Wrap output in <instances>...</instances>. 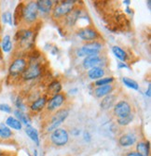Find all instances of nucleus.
<instances>
[{
	"instance_id": "nucleus-1",
	"label": "nucleus",
	"mask_w": 151,
	"mask_h": 156,
	"mask_svg": "<svg viewBox=\"0 0 151 156\" xmlns=\"http://www.w3.org/2000/svg\"><path fill=\"white\" fill-rule=\"evenodd\" d=\"M15 41L22 50L32 49L35 45V32L32 29H21L16 33Z\"/></svg>"
},
{
	"instance_id": "nucleus-2",
	"label": "nucleus",
	"mask_w": 151,
	"mask_h": 156,
	"mask_svg": "<svg viewBox=\"0 0 151 156\" xmlns=\"http://www.w3.org/2000/svg\"><path fill=\"white\" fill-rule=\"evenodd\" d=\"M53 9L51 10V17L55 20L62 19L67 16L70 12H72L77 6V2L72 0H65V1H57L55 2Z\"/></svg>"
},
{
	"instance_id": "nucleus-3",
	"label": "nucleus",
	"mask_w": 151,
	"mask_h": 156,
	"mask_svg": "<svg viewBox=\"0 0 151 156\" xmlns=\"http://www.w3.org/2000/svg\"><path fill=\"white\" fill-rule=\"evenodd\" d=\"M39 9H37L36 1H29L26 4L23 5L22 11V22L25 24L32 25L34 24L37 18H39Z\"/></svg>"
},
{
	"instance_id": "nucleus-4",
	"label": "nucleus",
	"mask_w": 151,
	"mask_h": 156,
	"mask_svg": "<svg viewBox=\"0 0 151 156\" xmlns=\"http://www.w3.org/2000/svg\"><path fill=\"white\" fill-rule=\"evenodd\" d=\"M43 67L41 62L37 61V58H35L28 62V65L22 74V78L24 81H32L36 79L37 77H39L42 74Z\"/></svg>"
},
{
	"instance_id": "nucleus-5",
	"label": "nucleus",
	"mask_w": 151,
	"mask_h": 156,
	"mask_svg": "<svg viewBox=\"0 0 151 156\" xmlns=\"http://www.w3.org/2000/svg\"><path fill=\"white\" fill-rule=\"evenodd\" d=\"M69 110L67 108H62L59 109L56 112H54V113L52 114L50 121L48 124V126L46 128L47 132H52L55 129H57L60 127V126L67 119V117L69 115Z\"/></svg>"
},
{
	"instance_id": "nucleus-6",
	"label": "nucleus",
	"mask_w": 151,
	"mask_h": 156,
	"mask_svg": "<svg viewBox=\"0 0 151 156\" xmlns=\"http://www.w3.org/2000/svg\"><path fill=\"white\" fill-rule=\"evenodd\" d=\"M103 49V45L99 41L87 42L76 51L78 57H88L91 55H98Z\"/></svg>"
},
{
	"instance_id": "nucleus-7",
	"label": "nucleus",
	"mask_w": 151,
	"mask_h": 156,
	"mask_svg": "<svg viewBox=\"0 0 151 156\" xmlns=\"http://www.w3.org/2000/svg\"><path fill=\"white\" fill-rule=\"evenodd\" d=\"M27 65H28V62L25 58L23 57L15 58L9 66V70H8L9 76L10 77H18L20 75L22 76Z\"/></svg>"
},
{
	"instance_id": "nucleus-8",
	"label": "nucleus",
	"mask_w": 151,
	"mask_h": 156,
	"mask_svg": "<svg viewBox=\"0 0 151 156\" xmlns=\"http://www.w3.org/2000/svg\"><path fill=\"white\" fill-rule=\"evenodd\" d=\"M50 140L55 146L63 147L66 145L69 140V134L66 129L59 127L51 132Z\"/></svg>"
},
{
	"instance_id": "nucleus-9",
	"label": "nucleus",
	"mask_w": 151,
	"mask_h": 156,
	"mask_svg": "<svg viewBox=\"0 0 151 156\" xmlns=\"http://www.w3.org/2000/svg\"><path fill=\"white\" fill-rule=\"evenodd\" d=\"M78 36L83 41L86 42H92V41H97L100 38V34L96 29L92 27H83L78 31Z\"/></svg>"
},
{
	"instance_id": "nucleus-10",
	"label": "nucleus",
	"mask_w": 151,
	"mask_h": 156,
	"mask_svg": "<svg viewBox=\"0 0 151 156\" xmlns=\"http://www.w3.org/2000/svg\"><path fill=\"white\" fill-rule=\"evenodd\" d=\"M66 98L63 93H59L57 95H55L50 99H48L47 104H46V109L48 112H54L57 110L60 109V107H62L64 105V103L65 102Z\"/></svg>"
},
{
	"instance_id": "nucleus-11",
	"label": "nucleus",
	"mask_w": 151,
	"mask_h": 156,
	"mask_svg": "<svg viewBox=\"0 0 151 156\" xmlns=\"http://www.w3.org/2000/svg\"><path fill=\"white\" fill-rule=\"evenodd\" d=\"M113 113H114L117 118L127 116L130 113H131V106L127 101H120L113 107Z\"/></svg>"
},
{
	"instance_id": "nucleus-12",
	"label": "nucleus",
	"mask_w": 151,
	"mask_h": 156,
	"mask_svg": "<svg viewBox=\"0 0 151 156\" xmlns=\"http://www.w3.org/2000/svg\"><path fill=\"white\" fill-rule=\"evenodd\" d=\"M103 63V58L100 54L98 55H91L85 57L82 62V66L84 69L89 70L93 67H101Z\"/></svg>"
},
{
	"instance_id": "nucleus-13",
	"label": "nucleus",
	"mask_w": 151,
	"mask_h": 156,
	"mask_svg": "<svg viewBox=\"0 0 151 156\" xmlns=\"http://www.w3.org/2000/svg\"><path fill=\"white\" fill-rule=\"evenodd\" d=\"M117 99L118 97L114 94H109L105 97L103 98V100L100 103V106H101V109L104 110V111H107V110H110L111 108L114 107V105L117 103Z\"/></svg>"
},
{
	"instance_id": "nucleus-14",
	"label": "nucleus",
	"mask_w": 151,
	"mask_h": 156,
	"mask_svg": "<svg viewBox=\"0 0 151 156\" xmlns=\"http://www.w3.org/2000/svg\"><path fill=\"white\" fill-rule=\"evenodd\" d=\"M136 142V136L133 133H126L120 136L119 143L121 147H131Z\"/></svg>"
},
{
	"instance_id": "nucleus-15",
	"label": "nucleus",
	"mask_w": 151,
	"mask_h": 156,
	"mask_svg": "<svg viewBox=\"0 0 151 156\" xmlns=\"http://www.w3.org/2000/svg\"><path fill=\"white\" fill-rule=\"evenodd\" d=\"M47 101H48V98H47L46 96L37 98L36 100H35V101L31 103V105H30V110H31L33 112H39L42 111V110L46 107Z\"/></svg>"
},
{
	"instance_id": "nucleus-16",
	"label": "nucleus",
	"mask_w": 151,
	"mask_h": 156,
	"mask_svg": "<svg viewBox=\"0 0 151 156\" xmlns=\"http://www.w3.org/2000/svg\"><path fill=\"white\" fill-rule=\"evenodd\" d=\"M36 4L39 12L41 14L51 13V10L54 6V2L51 1V0H40V1H36Z\"/></svg>"
},
{
	"instance_id": "nucleus-17",
	"label": "nucleus",
	"mask_w": 151,
	"mask_h": 156,
	"mask_svg": "<svg viewBox=\"0 0 151 156\" xmlns=\"http://www.w3.org/2000/svg\"><path fill=\"white\" fill-rule=\"evenodd\" d=\"M105 74V70L102 67H93L88 70L87 75L90 80H99L101 78H103Z\"/></svg>"
},
{
	"instance_id": "nucleus-18",
	"label": "nucleus",
	"mask_w": 151,
	"mask_h": 156,
	"mask_svg": "<svg viewBox=\"0 0 151 156\" xmlns=\"http://www.w3.org/2000/svg\"><path fill=\"white\" fill-rule=\"evenodd\" d=\"M13 113H14V117L16 119H18L22 123V125H25L26 126H32V120H31V117L29 116V114L25 113V112H23V111H20V110H14L13 111Z\"/></svg>"
},
{
	"instance_id": "nucleus-19",
	"label": "nucleus",
	"mask_w": 151,
	"mask_h": 156,
	"mask_svg": "<svg viewBox=\"0 0 151 156\" xmlns=\"http://www.w3.org/2000/svg\"><path fill=\"white\" fill-rule=\"evenodd\" d=\"M114 90V87L112 85H105V86H101V87H97L95 89H94V95L96 96V98H102L111 94Z\"/></svg>"
},
{
	"instance_id": "nucleus-20",
	"label": "nucleus",
	"mask_w": 151,
	"mask_h": 156,
	"mask_svg": "<svg viewBox=\"0 0 151 156\" xmlns=\"http://www.w3.org/2000/svg\"><path fill=\"white\" fill-rule=\"evenodd\" d=\"M61 91H62V84L58 80H53L52 82H50L47 88V94L50 96V98L61 93Z\"/></svg>"
},
{
	"instance_id": "nucleus-21",
	"label": "nucleus",
	"mask_w": 151,
	"mask_h": 156,
	"mask_svg": "<svg viewBox=\"0 0 151 156\" xmlns=\"http://www.w3.org/2000/svg\"><path fill=\"white\" fill-rule=\"evenodd\" d=\"M25 134L29 136V139L34 141L36 145H39V131H37L34 126H27L24 129Z\"/></svg>"
},
{
	"instance_id": "nucleus-22",
	"label": "nucleus",
	"mask_w": 151,
	"mask_h": 156,
	"mask_svg": "<svg viewBox=\"0 0 151 156\" xmlns=\"http://www.w3.org/2000/svg\"><path fill=\"white\" fill-rule=\"evenodd\" d=\"M111 50H112V53L114 54V56L121 62H125L127 61L128 55L122 48H120L119 46H113Z\"/></svg>"
},
{
	"instance_id": "nucleus-23",
	"label": "nucleus",
	"mask_w": 151,
	"mask_h": 156,
	"mask_svg": "<svg viewBox=\"0 0 151 156\" xmlns=\"http://www.w3.org/2000/svg\"><path fill=\"white\" fill-rule=\"evenodd\" d=\"M5 125L7 126H9L10 129L13 130H17V131H20L23 128V125L22 123L19 121L18 119H16L14 116H9L8 118L6 119Z\"/></svg>"
},
{
	"instance_id": "nucleus-24",
	"label": "nucleus",
	"mask_w": 151,
	"mask_h": 156,
	"mask_svg": "<svg viewBox=\"0 0 151 156\" xmlns=\"http://www.w3.org/2000/svg\"><path fill=\"white\" fill-rule=\"evenodd\" d=\"M12 40L11 37L9 34H6L1 40V49L5 53H9L12 50Z\"/></svg>"
},
{
	"instance_id": "nucleus-25",
	"label": "nucleus",
	"mask_w": 151,
	"mask_h": 156,
	"mask_svg": "<svg viewBox=\"0 0 151 156\" xmlns=\"http://www.w3.org/2000/svg\"><path fill=\"white\" fill-rule=\"evenodd\" d=\"M136 152L141 156H149V145L145 141H140L136 145Z\"/></svg>"
},
{
	"instance_id": "nucleus-26",
	"label": "nucleus",
	"mask_w": 151,
	"mask_h": 156,
	"mask_svg": "<svg viewBox=\"0 0 151 156\" xmlns=\"http://www.w3.org/2000/svg\"><path fill=\"white\" fill-rule=\"evenodd\" d=\"M11 136H12L11 129L9 126H7L4 123L0 124V138L4 140H8Z\"/></svg>"
},
{
	"instance_id": "nucleus-27",
	"label": "nucleus",
	"mask_w": 151,
	"mask_h": 156,
	"mask_svg": "<svg viewBox=\"0 0 151 156\" xmlns=\"http://www.w3.org/2000/svg\"><path fill=\"white\" fill-rule=\"evenodd\" d=\"M122 83L124 84V86H126L128 88H131V89H134V90H139V85L138 83L131 79V78H129V77H122Z\"/></svg>"
},
{
	"instance_id": "nucleus-28",
	"label": "nucleus",
	"mask_w": 151,
	"mask_h": 156,
	"mask_svg": "<svg viewBox=\"0 0 151 156\" xmlns=\"http://www.w3.org/2000/svg\"><path fill=\"white\" fill-rule=\"evenodd\" d=\"M134 117V115L133 112H131V113H130V114L127 115V116L120 117V118H117V123H118V125L120 126H126L130 125L131 122H133Z\"/></svg>"
},
{
	"instance_id": "nucleus-29",
	"label": "nucleus",
	"mask_w": 151,
	"mask_h": 156,
	"mask_svg": "<svg viewBox=\"0 0 151 156\" xmlns=\"http://www.w3.org/2000/svg\"><path fill=\"white\" fill-rule=\"evenodd\" d=\"M114 77L113 76H106V77H103L99 80H96L94 82V85L96 87H101V86H105V85H111L113 82H114Z\"/></svg>"
},
{
	"instance_id": "nucleus-30",
	"label": "nucleus",
	"mask_w": 151,
	"mask_h": 156,
	"mask_svg": "<svg viewBox=\"0 0 151 156\" xmlns=\"http://www.w3.org/2000/svg\"><path fill=\"white\" fill-rule=\"evenodd\" d=\"M2 22L5 24H9L10 26L13 25V17L9 11H6L2 14Z\"/></svg>"
},
{
	"instance_id": "nucleus-31",
	"label": "nucleus",
	"mask_w": 151,
	"mask_h": 156,
	"mask_svg": "<svg viewBox=\"0 0 151 156\" xmlns=\"http://www.w3.org/2000/svg\"><path fill=\"white\" fill-rule=\"evenodd\" d=\"M0 111L3 112H6V113H11L12 112L11 107L7 103H1V104H0Z\"/></svg>"
},
{
	"instance_id": "nucleus-32",
	"label": "nucleus",
	"mask_w": 151,
	"mask_h": 156,
	"mask_svg": "<svg viewBox=\"0 0 151 156\" xmlns=\"http://www.w3.org/2000/svg\"><path fill=\"white\" fill-rule=\"evenodd\" d=\"M118 68H119V69H129L130 67L127 65V63L120 62L118 63Z\"/></svg>"
},
{
	"instance_id": "nucleus-33",
	"label": "nucleus",
	"mask_w": 151,
	"mask_h": 156,
	"mask_svg": "<svg viewBox=\"0 0 151 156\" xmlns=\"http://www.w3.org/2000/svg\"><path fill=\"white\" fill-rule=\"evenodd\" d=\"M90 138H91V136H90V133H89L88 131L84 133V140H85L90 141Z\"/></svg>"
},
{
	"instance_id": "nucleus-34",
	"label": "nucleus",
	"mask_w": 151,
	"mask_h": 156,
	"mask_svg": "<svg viewBox=\"0 0 151 156\" xmlns=\"http://www.w3.org/2000/svg\"><path fill=\"white\" fill-rule=\"evenodd\" d=\"M145 96H147L148 98H150V96H151V86L150 85H148L147 90L145 91Z\"/></svg>"
},
{
	"instance_id": "nucleus-35",
	"label": "nucleus",
	"mask_w": 151,
	"mask_h": 156,
	"mask_svg": "<svg viewBox=\"0 0 151 156\" xmlns=\"http://www.w3.org/2000/svg\"><path fill=\"white\" fill-rule=\"evenodd\" d=\"M126 156H141L140 154H138L136 151H131V152H129V153H127V155Z\"/></svg>"
},
{
	"instance_id": "nucleus-36",
	"label": "nucleus",
	"mask_w": 151,
	"mask_h": 156,
	"mask_svg": "<svg viewBox=\"0 0 151 156\" xmlns=\"http://www.w3.org/2000/svg\"><path fill=\"white\" fill-rule=\"evenodd\" d=\"M123 4H125V5L129 6V5L131 4V1H130V0H124V1H123Z\"/></svg>"
},
{
	"instance_id": "nucleus-37",
	"label": "nucleus",
	"mask_w": 151,
	"mask_h": 156,
	"mask_svg": "<svg viewBox=\"0 0 151 156\" xmlns=\"http://www.w3.org/2000/svg\"><path fill=\"white\" fill-rule=\"evenodd\" d=\"M126 11H127V13H129V14H131V12H133V10H131L130 8H127V9H126Z\"/></svg>"
}]
</instances>
